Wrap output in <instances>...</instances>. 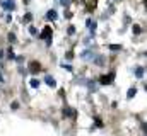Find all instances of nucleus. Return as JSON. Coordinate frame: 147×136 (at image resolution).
I'll list each match as a JSON object with an SVG mask.
<instances>
[{
    "label": "nucleus",
    "instance_id": "obj_1",
    "mask_svg": "<svg viewBox=\"0 0 147 136\" xmlns=\"http://www.w3.org/2000/svg\"><path fill=\"white\" fill-rule=\"evenodd\" d=\"M39 37L45 39L46 43H50V41H51V27H45V31L39 34Z\"/></svg>",
    "mask_w": 147,
    "mask_h": 136
},
{
    "label": "nucleus",
    "instance_id": "obj_2",
    "mask_svg": "<svg viewBox=\"0 0 147 136\" xmlns=\"http://www.w3.org/2000/svg\"><path fill=\"white\" fill-rule=\"evenodd\" d=\"M0 5H2L5 10H14V7H16V5H14V0H2Z\"/></svg>",
    "mask_w": 147,
    "mask_h": 136
},
{
    "label": "nucleus",
    "instance_id": "obj_3",
    "mask_svg": "<svg viewBox=\"0 0 147 136\" xmlns=\"http://www.w3.org/2000/svg\"><path fill=\"white\" fill-rule=\"evenodd\" d=\"M45 82H46L48 87H55V85H57V82H55V78H53L51 75H46V77H45Z\"/></svg>",
    "mask_w": 147,
    "mask_h": 136
},
{
    "label": "nucleus",
    "instance_id": "obj_4",
    "mask_svg": "<svg viewBox=\"0 0 147 136\" xmlns=\"http://www.w3.org/2000/svg\"><path fill=\"white\" fill-rule=\"evenodd\" d=\"M111 80H113V75H105V77H101V78H99V82H101L103 85H108V83H111Z\"/></svg>",
    "mask_w": 147,
    "mask_h": 136
},
{
    "label": "nucleus",
    "instance_id": "obj_5",
    "mask_svg": "<svg viewBox=\"0 0 147 136\" xmlns=\"http://www.w3.org/2000/svg\"><path fill=\"white\" fill-rule=\"evenodd\" d=\"M86 26L89 27V31H91V33H94V29H96V22H94L92 19H87V21H86Z\"/></svg>",
    "mask_w": 147,
    "mask_h": 136
},
{
    "label": "nucleus",
    "instance_id": "obj_6",
    "mask_svg": "<svg viewBox=\"0 0 147 136\" xmlns=\"http://www.w3.org/2000/svg\"><path fill=\"white\" fill-rule=\"evenodd\" d=\"M92 58H94V53H92V51L86 49V51L82 53V60H92Z\"/></svg>",
    "mask_w": 147,
    "mask_h": 136
},
{
    "label": "nucleus",
    "instance_id": "obj_7",
    "mask_svg": "<svg viewBox=\"0 0 147 136\" xmlns=\"http://www.w3.org/2000/svg\"><path fill=\"white\" fill-rule=\"evenodd\" d=\"M29 68H31V71H33V73H38V71L41 70L39 63H36V61H31V63H29Z\"/></svg>",
    "mask_w": 147,
    "mask_h": 136
},
{
    "label": "nucleus",
    "instance_id": "obj_8",
    "mask_svg": "<svg viewBox=\"0 0 147 136\" xmlns=\"http://www.w3.org/2000/svg\"><path fill=\"white\" fill-rule=\"evenodd\" d=\"M46 19H48V21H55V19H57V10H53V9H51V10H48Z\"/></svg>",
    "mask_w": 147,
    "mask_h": 136
},
{
    "label": "nucleus",
    "instance_id": "obj_9",
    "mask_svg": "<svg viewBox=\"0 0 147 136\" xmlns=\"http://www.w3.org/2000/svg\"><path fill=\"white\" fill-rule=\"evenodd\" d=\"M135 94H137V89H135V87H132V89H128L127 97H128V99H134V97H135Z\"/></svg>",
    "mask_w": 147,
    "mask_h": 136
},
{
    "label": "nucleus",
    "instance_id": "obj_10",
    "mask_svg": "<svg viewBox=\"0 0 147 136\" xmlns=\"http://www.w3.org/2000/svg\"><path fill=\"white\" fill-rule=\"evenodd\" d=\"M135 77H144V67H139V68H135Z\"/></svg>",
    "mask_w": 147,
    "mask_h": 136
},
{
    "label": "nucleus",
    "instance_id": "obj_11",
    "mask_svg": "<svg viewBox=\"0 0 147 136\" xmlns=\"http://www.w3.org/2000/svg\"><path fill=\"white\" fill-rule=\"evenodd\" d=\"M94 63L103 65V63H105V58H103V56H94Z\"/></svg>",
    "mask_w": 147,
    "mask_h": 136
},
{
    "label": "nucleus",
    "instance_id": "obj_12",
    "mask_svg": "<svg viewBox=\"0 0 147 136\" xmlns=\"http://www.w3.org/2000/svg\"><path fill=\"white\" fill-rule=\"evenodd\" d=\"M110 49H111V51H120V49H121V46H120V44H110Z\"/></svg>",
    "mask_w": 147,
    "mask_h": 136
},
{
    "label": "nucleus",
    "instance_id": "obj_13",
    "mask_svg": "<svg viewBox=\"0 0 147 136\" xmlns=\"http://www.w3.org/2000/svg\"><path fill=\"white\" fill-rule=\"evenodd\" d=\"M31 87H34V89H38V87H39V80H36V78H33V80H31Z\"/></svg>",
    "mask_w": 147,
    "mask_h": 136
},
{
    "label": "nucleus",
    "instance_id": "obj_14",
    "mask_svg": "<svg viewBox=\"0 0 147 136\" xmlns=\"http://www.w3.org/2000/svg\"><path fill=\"white\" fill-rule=\"evenodd\" d=\"M9 41H10V43H14V41H16V34L9 33Z\"/></svg>",
    "mask_w": 147,
    "mask_h": 136
},
{
    "label": "nucleus",
    "instance_id": "obj_15",
    "mask_svg": "<svg viewBox=\"0 0 147 136\" xmlns=\"http://www.w3.org/2000/svg\"><path fill=\"white\" fill-rule=\"evenodd\" d=\"M134 33L139 34V33H140V27H139V26H134Z\"/></svg>",
    "mask_w": 147,
    "mask_h": 136
},
{
    "label": "nucleus",
    "instance_id": "obj_16",
    "mask_svg": "<svg viewBox=\"0 0 147 136\" xmlns=\"http://www.w3.org/2000/svg\"><path fill=\"white\" fill-rule=\"evenodd\" d=\"M31 19H33V15H29V14H28V15H26V17H24V21H26V22H29V21H31Z\"/></svg>",
    "mask_w": 147,
    "mask_h": 136
},
{
    "label": "nucleus",
    "instance_id": "obj_17",
    "mask_svg": "<svg viewBox=\"0 0 147 136\" xmlns=\"http://www.w3.org/2000/svg\"><path fill=\"white\" fill-rule=\"evenodd\" d=\"M74 33H75V29H74V26H70V27H69V34H70V36H72Z\"/></svg>",
    "mask_w": 147,
    "mask_h": 136
},
{
    "label": "nucleus",
    "instance_id": "obj_18",
    "mask_svg": "<svg viewBox=\"0 0 147 136\" xmlns=\"http://www.w3.org/2000/svg\"><path fill=\"white\" fill-rule=\"evenodd\" d=\"M10 107H12V109H17V107H19V104H17V102H12V105H10Z\"/></svg>",
    "mask_w": 147,
    "mask_h": 136
},
{
    "label": "nucleus",
    "instance_id": "obj_19",
    "mask_svg": "<svg viewBox=\"0 0 147 136\" xmlns=\"http://www.w3.org/2000/svg\"><path fill=\"white\" fill-rule=\"evenodd\" d=\"M60 2H62V5H63V7H67V5H69V0H60Z\"/></svg>",
    "mask_w": 147,
    "mask_h": 136
},
{
    "label": "nucleus",
    "instance_id": "obj_20",
    "mask_svg": "<svg viewBox=\"0 0 147 136\" xmlns=\"http://www.w3.org/2000/svg\"><path fill=\"white\" fill-rule=\"evenodd\" d=\"M24 2H26V3H28V2H29V0H24Z\"/></svg>",
    "mask_w": 147,
    "mask_h": 136
}]
</instances>
